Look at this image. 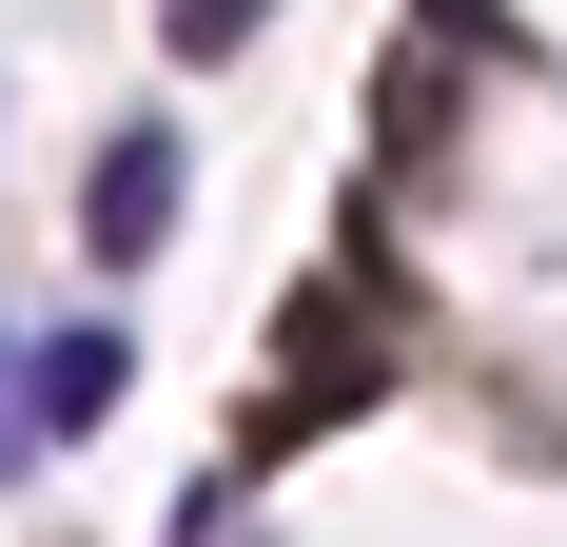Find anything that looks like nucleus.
<instances>
[{
	"label": "nucleus",
	"mask_w": 567,
	"mask_h": 547,
	"mask_svg": "<svg viewBox=\"0 0 567 547\" xmlns=\"http://www.w3.org/2000/svg\"><path fill=\"white\" fill-rule=\"evenodd\" d=\"M117 391H137V352H117V332H40V450H79Z\"/></svg>",
	"instance_id": "nucleus-3"
},
{
	"label": "nucleus",
	"mask_w": 567,
	"mask_h": 547,
	"mask_svg": "<svg viewBox=\"0 0 567 547\" xmlns=\"http://www.w3.org/2000/svg\"><path fill=\"white\" fill-rule=\"evenodd\" d=\"M40 469V332H0V489Z\"/></svg>",
	"instance_id": "nucleus-4"
},
{
	"label": "nucleus",
	"mask_w": 567,
	"mask_h": 547,
	"mask_svg": "<svg viewBox=\"0 0 567 547\" xmlns=\"http://www.w3.org/2000/svg\"><path fill=\"white\" fill-rule=\"evenodd\" d=\"M431 40H470V59H528V40H509V0H431Z\"/></svg>",
	"instance_id": "nucleus-6"
},
{
	"label": "nucleus",
	"mask_w": 567,
	"mask_h": 547,
	"mask_svg": "<svg viewBox=\"0 0 567 547\" xmlns=\"http://www.w3.org/2000/svg\"><path fill=\"white\" fill-rule=\"evenodd\" d=\"M255 20H275V0H176L157 40H176V59H235V40H255Z\"/></svg>",
	"instance_id": "nucleus-5"
},
{
	"label": "nucleus",
	"mask_w": 567,
	"mask_h": 547,
	"mask_svg": "<svg viewBox=\"0 0 567 547\" xmlns=\"http://www.w3.org/2000/svg\"><path fill=\"white\" fill-rule=\"evenodd\" d=\"M392 391V332L352 313V293H293V332H275V391H255V450H313L333 411H372Z\"/></svg>",
	"instance_id": "nucleus-1"
},
{
	"label": "nucleus",
	"mask_w": 567,
	"mask_h": 547,
	"mask_svg": "<svg viewBox=\"0 0 567 547\" xmlns=\"http://www.w3.org/2000/svg\"><path fill=\"white\" fill-rule=\"evenodd\" d=\"M157 235H176V117H117V137H99V176H79V255H99V274H137Z\"/></svg>",
	"instance_id": "nucleus-2"
}]
</instances>
